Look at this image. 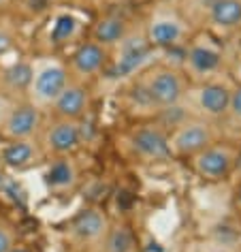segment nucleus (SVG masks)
<instances>
[{"label": "nucleus", "mask_w": 241, "mask_h": 252, "mask_svg": "<svg viewBox=\"0 0 241 252\" xmlns=\"http://www.w3.org/2000/svg\"><path fill=\"white\" fill-rule=\"evenodd\" d=\"M139 88L148 96L154 111L173 109V107L181 103L188 92L183 75L177 73L175 68H167V66H158L154 71H150L148 75H143Z\"/></svg>", "instance_id": "f257e3e1"}, {"label": "nucleus", "mask_w": 241, "mask_h": 252, "mask_svg": "<svg viewBox=\"0 0 241 252\" xmlns=\"http://www.w3.org/2000/svg\"><path fill=\"white\" fill-rule=\"evenodd\" d=\"M68 84V71L60 62H41L36 68H32V79L28 86L30 103L36 109H49L54 107L56 98Z\"/></svg>", "instance_id": "f03ea898"}, {"label": "nucleus", "mask_w": 241, "mask_h": 252, "mask_svg": "<svg viewBox=\"0 0 241 252\" xmlns=\"http://www.w3.org/2000/svg\"><path fill=\"white\" fill-rule=\"evenodd\" d=\"M231 88L218 81H203L199 88L192 92H186L190 109L196 118L201 120H215L222 118L228 111V103H231Z\"/></svg>", "instance_id": "7ed1b4c3"}, {"label": "nucleus", "mask_w": 241, "mask_h": 252, "mask_svg": "<svg viewBox=\"0 0 241 252\" xmlns=\"http://www.w3.org/2000/svg\"><path fill=\"white\" fill-rule=\"evenodd\" d=\"M118 45H120L118 58L113 60V64L109 68L111 79L130 77V75L141 71L150 62L151 45L148 43V39H145V34H126Z\"/></svg>", "instance_id": "20e7f679"}, {"label": "nucleus", "mask_w": 241, "mask_h": 252, "mask_svg": "<svg viewBox=\"0 0 241 252\" xmlns=\"http://www.w3.org/2000/svg\"><path fill=\"white\" fill-rule=\"evenodd\" d=\"M213 143V133L207 120L194 118V120H183L175 126L173 135L169 137L171 154L177 156H194L201 150Z\"/></svg>", "instance_id": "39448f33"}, {"label": "nucleus", "mask_w": 241, "mask_h": 252, "mask_svg": "<svg viewBox=\"0 0 241 252\" xmlns=\"http://www.w3.org/2000/svg\"><path fill=\"white\" fill-rule=\"evenodd\" d=\"M41 128V109H36L32 103L11 105L4 122L0 126V135L7 141H24L34 139V135Z\"/></svg>", "instance_id": "423d86ee"}, {"label": "nucleus", "mask_w": 241, "mask_h": 252, "mask_svg": "<svg viewBox=\"0 0 241 252\" xmlns=\"http://www.w3.org/2000/svg\"><path fill=\"white\" fill-rule=\"evenodd\" d=\"M130 150L143 162H162L171 156L169 137L158 126H141L128 137Z\"/></svg>", "instance_id": "0eeeda50"}, {"label": "nucleus", "mask_w": 241, "mask_h": 252, "mask_svg": "<svg viewBox=\"0 0 241 252\" xmlns=\"http://www.w3.org/2000/svg\"><path fill=\"white\" fill-rule=\"evenodd\" d=\"M71 237L81 246H100L109 233V220L96 207L81 210L71 222Z\"/></svg>", "instance_id": "6e6552de"}, {"label": "nucleus", "mask_w": 241, "mask_h": 252, "mask_svg": "<svg viewBox=\"0 0 241 252\" xmlns=\"http://www.w3.org/2000/svg\"><path fill=\"white\" fill-rule=\"evenodd\" d=\"M235 162V154L231 148L226 146H207L201 150L199 154H194V171L205 180H222L224 175L231 173Z\"/></svg>", "instance_id": "1a4fd4ad"}, {"label": "nucleus", "mask_w": 241, "mask_h": 252, "mask_svg": "<svg viewBox=\"0 0 241 252\" xmlns=\"http://www.w3.org/2000/svg\"><path fill=\"white\" fill-rule=\"evenodd\" d=\"M81 143V126L77 120H62L54 122L45 133V150L56 156H71Z\"/></svg>", "instance_id": "9d476101"}, {"label": "nucleus", "mask_w": 241, "mask_h": 252, "mask_svg": "<svg viewBox=\"0 0 241 252\" xmlns=\"http://www.w3.org/2000/svg\"><path fill=\"white\" fill-rule=\"evenodd\" d=\"M186 34V26L175 13H156L150 20L145 39L151 47H173L181 43Z\"/></svg>", "instance_id": "9b49d317"}, {"label": "nucleus", "mask_w": 241, "mask_h": 252, "mask_svg": "<svg viewBox=\"0 0 241 252\" xmlns=\"http://www.w3.org/2000/svg\"><path fill=\"white\" fill-rule=\"evenodd\" d=\"M79 182V169L71 156H56L45 171V186L54 194H66L75 190Z\"/></svg>", "instance_id": "f8f14e48"}, {"label": "nucleus", "mask_w": 241, "mask_h": 252, "mask_svg": "<svg viewBox=\"0 0 241 252\" xmlns=\"http://www.w3.org/2000/svg\"><path fill=\"white\" fill-rule=\"evenodd\" d=\"M222 66V54L220 49H215L205 43H196L188 49L186 54V71L192 75L194 79L205 81L213 73H218V68Z\"/></svg>", "instance_id": "ddd939ff"}, {"label": "nucleus", "mask_w": 241, "mask_h": 252, "mask_svg": "<svg viewBox=\"0 0 241 252\" xmlns=\"http://www.w3.org/2000/svg\"><path fill=\"white\" fill-rule=\"evenodd\" d=\"M107 64V52L103 45H98L96 41L92 43H84L77 52L73 54V73L77 75L79 79L86 77H94L105 68Z\"/></svg>", "instance_id": "4468645a"}, {"label": "nucleus", "mask_w": 241, "mask_h": 252, "mask_svg": "<svg viewBox=\"0 0 241 252\" xmlns=\"http://www.w3.org/2000/svg\"><path fill=\"white\" fill-rule=\"evenodd\" d=\"M88 90L81 84H71L68 81L66 88L60 92V96L56 98L52 109L56 116L62 120H79L88 109Z\"/></svg>", "instance_id": "2eb2a0df"}, {"label": "nucleus", "mask_w": 241, "mask_h": 252, "mask_svg": "<svg viewBox=\"0 0 241 252\" xmlns=\"http://www.w3.org/2000/svg\"><path fill=\"white\" fill-rule=\"evenodd\" d=\"M43 152L36 146L34 139H24V141H9L7 146L0 150V160L2 165H7L11 169H24L30 167L32 162H36Z\"/></svg>", "instance_id": "dca6fc26"}, {"label": "nucleus", "mask_w": 241, "mask_h": 252, "mask_svg": "<svg viewBox=\"0 0 241 252\" xmlns=\"http://www.w3.org/2000/svg\"><path fill=\"white\" fill-rule=\"evenodd\" d=\"M209 20L215 28L231 30L241 24V0H211Z\"/></svg>", "instance_id": "f3484780"}, {"label": "nucleus", "mask_w": 241, "mask_h": 252, "mask_svg": "<svg viewBox=\"0 0 241 252\" xmlns=\"http://www.w3.org/2000/svg\"><path fill=\"white\" fill-rule=\"evenodd\" d=\"M128 34L124 20L120 17H103L96 26H94V39L98 45H118L124 36Z\"/></svg>", "instance_id": "a211bd4d"}, {"label": "nucleus", "mask_w": 241, "mask_h": 252, "mask_svg": "<svg viewBox=\"0 0 241 252\" xmlns=\"http://www.w3.org/2000/svg\"><path fill=\"white\" fill-rule=\"evenodd\" d=\"M105 252H137V239L126 224H118L109 229L105 242H103Z\"/></svg>", "instance_id": "6ab92c4d"}, {"label": "nucleus", "mask_w": 241, "mask_h": 252, "mask_svg": "<svg viewBox=\"0 0 241 252\" xmlns=\"http://www.w3.org/2000/svg\"><path fill=\"white\" fill-rule=\"evenodd\" d=\"M79 30V22L75 20L73 15H58L52 26V32H49V39H52V43H56V45H62V43L71 41L75 34H77Z\"/></svg>", "instance_id": "aec40b11"}, {"label": "nucleus", "mask_w": 241, "mask_h": 252, "mask_svg": "<svg viewBox=\"0 0 241 252\" xmlns=\"http://www.w3.org/2000/svg\"><path fill=\"white\" fill-rule=\"evenodd\" d=\"M30 79H32V66L24 64V62L13 64L4 73V81H7V86L13 88V90H28Z\"/></svg>", "instance_id": "412c9836"}, {"label": "nucleus", "mask_w": 241, "mask_h": 252, "mask_svg": "<svg viewBox=\"0 0 241 252\" xmlns=\"http://www.w3.org/2000/svg\"><path fill=\"white\" fill-rule=\"evenodd\" d=\"M15 246V231L4 220H0V252H9Z\"/></svg>", "instance_id": "4be33fe9"}, {"label": "nucleus", "mask_w": 241, "mask_h": 252, "mask_svg": "<svg viewBox=\"0 0 241 252\" xmlns=\"http://www.w3.org/2000/svg\"><path fill=\"white\" fill-rule=\"evenodd\" d=\"M226 113L233 118V122L241 124V88H235L231 92V103H228Z\"/></svg>", "instance_id": "5701e85b"}, {"label": "nucleus", "mask_w": 241, "mask_h": 252, "mask_svg": "<svg viewBox=\"0 0 241 252\" xmlns=\"http://www.w3.org/2000/svg\"><path fill=\"white\" fill-rule=\"evenodd\" d=\"M13 45V41H11V34L4 32V30H0V56H4Z\"/></svg>", "instance_id": "b1692460"}, {"label": "nucleus", "mask_w": 241, "mask_h": 252, "mask_svg": "<svg viewBox=\"0 0 241 252\" xmlns=\"http://www.w3.org/2000/svg\"><path fill=\"white\" fill-rule=\"evenodd\" d=\"M9 107H11L9 100L4 98V96H0V126H2V122H4V116H7Z\"/></svg>", "instance_id": "393cba45"}, {"label": "nucleus", "mask_w": 241, "mask_h": 252, "mask_svg": "<svg viewBox=\"0 0 241 252\" xmlns=\"http://www.w3.org/2000/svg\"><path fill=\"white\" fill-rule=\"evenodd\" d=\"M9 252H32V250H30V248H26V246H20V244H15V246H13V248H11Z\"/></svg>", "instance_id": "a878e982"}, {"label": "nucleus", "mask_w": 241, "mask_h": 252, "mask_svg": "<svg viewBox=\"0 0 241 252\" xmlns=\"http://www.w3.org/2000/svg\"><path fill=\"white\" fill-rule=\"evenodd\" d=\"M237 205H239V210H241V188L237 190Z\"/></svg>", "instance_id": "bb28decb"}, {"label": "nucleus", "mask_w": 241, "mask_h": 252, "mask_svg": "<svg viewBox=\"0 0 241 252\" xmlns=\"http://www.w3.org/2000/svg\"><path fill=\"white\" fill-rule=\"evenodd\" d=\"M0 165H2V160H0Z\"/></svg>", "instance_id": "cd10ccee"}]
</instances>
